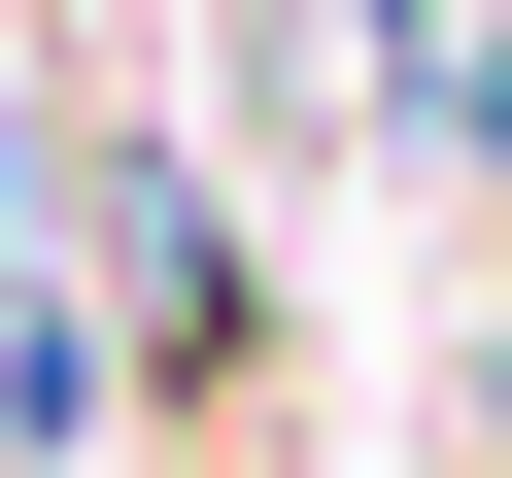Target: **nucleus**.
Wrapping results in <instances>:
<instances>
[{"label":"nucleus","mask_w":512,"mask_h":478,"mask_svg":"<svg viewBox=\"0 0 512 478\" xmlns=\"http://www.w3.org/2000/svg\"><path fill=\"white\" fill-rule=\"evenodd\" d=\"M478 444H512V308H478Z\"/></svg>","instance_id":"obj_2"},{"label":"nucleus","mask_w":512,"mask_h":478,"mask_svg":"<svg viewBox=\"0 0 512 478\" xmlns=\"http://www.w3.org/2000/svg\"><path fill=\"white\" fill-rule=\"evenodd\" d=\"M410 137H444V171H512V0H478V35L410 69Z\"/></svg>","instance_id":"obj_1"}]
</instances>
